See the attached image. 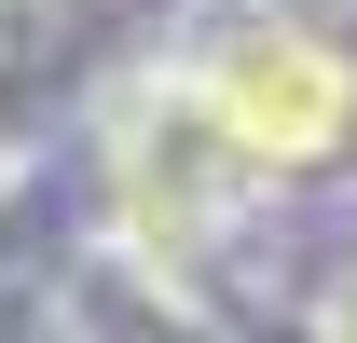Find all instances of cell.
<instances>
[{"label": "cell", "mask_w": 357, "mask_h": 343, "mask_svg": "<svg viewBox=\"0 0 357 343\" xmlns=\"http://www.w3.org/2000/svg\"><path fill=\"white\" fill-rule=\"evenodd\" d=\"M289 69H303V55H289ZM234 124L248 137H289V151H303V137H330V83H234Z\"/></svg>", "instance_id": "1"}]
</instances>
